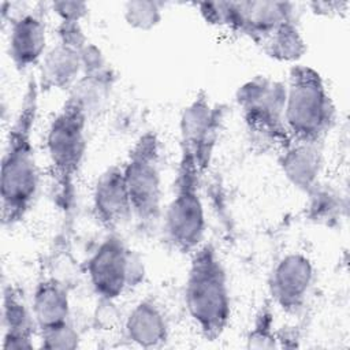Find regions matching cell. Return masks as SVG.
<instances>
[{
	"instance_id": "cell-1",
	"label": "cell",
	"mask_w": 350,
	"mask_h": 350,
	"mask_svg": "<svg viewBox=\"0 0 350 350\" xmlns=\"http://www.w3.org/2000/svg\"><path fill=\"white\" fill-rule=\"evenodd\" d=\"M40 89L38 79L30 77L7 133L0 165L1 221L5 227H12L27 216L40 187V172L33 144Z\"/></svg>"
},
{
	"instance_id": "cell-2",
	"label": "cell",
	"mask_w": 350,
	"mask_h": 350,
	"mask_svg": "<svg viewBox=\"0 0 350 350\" xmlns=\"http://www.w3.org/2000/svg\"><path fill=\"white\" fill-rule=\"evenodd\" d=\"M185 308L206 340L219 339L231 319L227 271L212 243L204 242L190 254L185 280Z\"/></svg>"
},
{
	"instance_id": "cell-3",
	"label": "cell",
	"mask_w": 350,
	"mask_h": 350,
	"mask_svg": "<svg viewBox=\"0 0 350 350\" xmlns=\"http://www.w3.org/2000/svg\"><path fill=\"white\" fill-rule=\"evenodd\" d=\"M89 112L74 94L63 103L46 130V153L57 206L68 212L75 201V185L88 150Z\"/></svg>"
},
{
	"instance_id": "cell-4",
	"label": "cell",
	"mask_w": 350,
	"mask_h": 350,
	"mask_svg": "<svg viewBox=\"0 0 350 350\" xmlns=\"http://www.w3.org/2000/svg\"><path fill=\"white\" fill-rule=\"evenodd\" d=\"M284 86V124L291 141L324 144L335 126L336 108L320 72L294 64Z\"/></svg>"
},
{
	"instance_id": "cell-5",
	"label": "cell",
	"mask_w": 350,
	"mask_h": 350,
	"mask_svg": "<svg viewBox=\"0 0 350 350\" xmlns=\"http://www.w3.org/2000/svg\"><path fill=\"white\" fill-rule=\"evenodd\" d=\"M204 174V168L190 149L179 145L172 196L163 213V231L165 241L182 254H191L204 243L206 231L201 194Z\"/></svg>"
},
{
	"instance_id": "cell-6",
	"label": "cell",
	"mask_w": 350,
	"mask_h": 350,
	"mask_svg": "<svg viewBox=\"0 0 350 350\" xmlns=\"http://www.w3.org/2000/svg\"><path fill=\"white\" fill-rule=\"evenodd\" d=\"M283 82L258 75L243 82L235 93V101L252 139L278 153L291 144L284 124Z\"/></svg>"
},
{
	"instance_id": "cell-7",
	"label": "cell",
	"mask_w": 350,
	"mask_h": 350,
	"mask_svg": "<svg viewBox=\"0 0 350 350\" xmlns=\"http://www.w3.org/2000/svg\"><path fill=\"white\" fill-rule=\"evenodd\" d=\"M161 149L154 131L141 134L122 164L133 217L141 226L157 221L163 213Z\"/></svg>"
},
{
	"instance_id": "cell-8",
	"label": "cell",
	"mask_w": 350,
	"mask_h": 350,
	"mask_svg": "<svg viewBox=\"0 0 350 350\" xmlns=\"http://www.w3.org/2000/svg\"><path fill=\"white\" fill-rule=\"evenodd\" d=\"M197 7L208 25L227 27L257 46L279 26L297 19L295 5L288 1H205Z\"/></svg>"
},
{
	"instance_id": "cell-9",
	"label": "cell",
	"mask_w": 350,
	"mask_h": 350,
	"mask_svg": "<svg viewBox=\"0 0 350 350\" xmlns=\"http://www.w3.org/2000/svg\"><path fill=\"white\" fill-rule=\"evenodd\" d=\"M93 293L104 302H113L144 279L141 258L118 232H108L86 262Z\"/></svg>"
},
{
	"instance_id": "cell-10",
	"label": "cell",
	"mask_w": 350,
	"mask_h": 350,
	"mask_svg": "<svg viewBox=\"0 0 350 350\" xmlns=\"http://www.w3.org/2000/svg\"><path fill=\"white\" fill-rule=\"evenodd\" d=\"M56 44L40 63V88L70 92L82 75V51L89 44L82 22H59Z\"/></svg>"
},
{
	"instance_id": "cell-11",
	"label": "cell",
	"mask_w": 350,
	"mask_h": 350,
	"mask_svg": "<svg viewBox=\"0 0 350 350\" xmlns=\"http://www.w3.org/2000/svg\"><path fill=\"white\" fill-rule=\"evenodd\" d=\"M314 280L316 269L306 254L290 252L282 256L268 280L271 304L287 314L299 313L308 302Z\"/></svg>"
},
{
	"instance_id": "cell-12",
	"label": "cell",
	"mask_w": 350,
	"mask_h": 350,
	"mask_svg": "<svg viewBox=\"0 0 350 350\" xmlns=\"http://www.w3.org/2000/svg\"><path fill=\"white\" fill-rule=\"evenodd\" d=\"M223 122V108L212 104L201 89L182 109L179 118V145L196 156L204 171L208 170Z\"/></svg>"
},
{
	"instance_id": "cell-13",
	"label": "cell",
	"mask_w": 350,
	"mask_h": 350,
	"mask_svg": "<svg viewBox=\"0 0 350 350\" xmlns=\"http://www.w3.org/2000/svg\"><path fill=\"white\" fill-rule=\"evenodd\" d=\"M92 206L96 220L108 232H116L119 227L133 219L122 165H109L97 176L92 193Z\"/></svg>"
},
{
	"instance_id": "cell-14",
	"label": "cell",
	"mask_w": 350,
	"mask_h": 350,
	"mask_svg": "<svg viewBox=\"0 0 350 350\" xmlns=\"http://www.w3.org/2000/svg\"><path fill=\"white\" fill-rule=\"evenodd\" d=\"M46 52V23L37 11H27L11 19L8 55L21 72L41 63Z\"/></svg>"
},
{
	"instance_id": "cell-15",
	"label": "cell",
	"mask_w": 350,
	"mask_h": 350,
	"mask_svg": "<svg viewBox=\"0 0 350 350\" xmlns=\"http://www.w3.org/2000/svg\"><path fill=\"white\" fill-rule=\"evenodd\" d=\"M323 146L324 144L291 141L286 149L278 153V163L284 178L306 194L320 183Z\"/></svg>"
},
{
	"instance_id": "cell-16",
	"label": "cell",
	"mask_w": 350,
	"mask_h": 350,
	"mask_svg": "<svg viewBox=\"0 0 350 350\" xmlns=\"http://www.w3.org/2000/svg\"><path fill=\"white\" fill-rule=\"evenodd\" d=\"M3 349L25 350L34 347V335L37 334L36 320L31 308L26 305L21 291L5 284L3 288Z\"/></svg>"
},
{
	"instance_id": "cell-17",
	"label": "cell",
	"mask_w": 350,
	"mask_h": 350,
	"mask_svg": "<svg viewBox=\"0 0 350 350\" xmlns=\"http://www.w3.org/2000/svg\"><path fill=\"white\" fill-rule=\"evenodd\" d=\"M126 338L144 349L163 346L170 336L167 317L160 305L152 298L137 302L124 320Z\"/></svg>"
},
{
	"instance_id": "cell-18",
	"label": "cell",
	"mask_w": 350,
	"mask_h": 350,
	"mask_svg": "<svg viewBox=\"0 0 350 350\" xmlns=\"http://www.w3.org/2000/svg\"><path fill=\"white\" fill-rule=\"evenodd\" d=\"M31 312L37 332L71 321V305L68 290L56 278H44L33 290Z\"/></svg>"
},
{
	"instance_id": "cell-19",
	"label": "cell",
	"mask_w": 350,
	"mask_h": 350,
	"mask_svg": "<svg viewBox=\"0 0 350 350\" xmlns=\"http://www.w3.org/2000/svg\"><path fill=\"white\" fill-rule=\"evenodd\" d=\"M258 48L276 62L293 63L306 53V41L298 27L297 19L288 21L269 34Z\"/></svg>"
},
{
	"instance_id": "cell-20",
	"label": "cell",
	"mask_w": 350,
	"mask_h": 350,
	"mask_svg": "<svg viewBox=\"0 0 350 350\" xmlns=\"http://www.w3.org/2000/svg\"><path fill=\"white\" fill-rule=\"evenodd\" d=\"M272 304L267 301L257 312L253 325L246 335V347L249 349H273L279 347V331L273 329Z\"/></svg>"
},
{
	"instance_id": "cell-21",
	"label": "cell",
	"mask_w": 350,
	"mask_h": 350,
	"mask_svg": "<svg viewBox=\"0 0 350 350\" xmlns=\"http://www.w3.org/2000/svg\"><path fill=\"white\" fill-rule=\"evenodd\" d=\"M163 7L160 1H129L124 4L123 16L130 27L148 31L161 22Z\"/></svg>"
},
{
	"instance_id": "cell-22",
	"label": "cell",
	"mask_w": 350,
	"mask_h": 350,
	"mask_svg": "<svg viewBox=\"0 0 350 350\" xmlns=\"http://www.w3.org/2000/svg\"><path fill=\"white\" fill-rule=\"evenodd\" d=\"M40 347L49 350H71L79 346V334L71 321L37 332Z\"/></svg>"
},
{
	"instance_id": "cell-23",
	"label": "cell",
	"mask_w": 350,
	"mask_h": 350,
	"mask_svg": "<svg viewBox=\"0 0 350 350\" xmlns=\"http://www.w3.org/2000/svg\"><path fill=\"white\" fill-rule=\"evenodd\" d=\"M309 216L321 223H327L332 219L339 208V202L336 200V194L320 183L313 187L309 193Z\"/></svg>"
},
{
	"instance_id": "cell-24",
	"label": "cell",
	"mask_w": 350,
	"mask_h": 350,
	"mask_svg": "<svg viewBox=\"0 0 350 350\" xmlns=\"http://www.w3.org/2000/svg\"><path fill=\"white\" fill-rule=\"evenodd\" d=\"M51 8L59 22H82L89 11L83 1H53Z\"/></svg>"
}]
</instances>
